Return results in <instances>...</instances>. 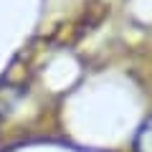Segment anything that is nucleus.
Segmentation results:
<instances>
[{
    "label": "nucleus",
    "mask_w": 152,
    "mask_h": 152,
    "mask_svg": "<svg viewBox=\"0 0 152 152\" xmlns=\"http://www.w3.org/2000/svg\"><path fill=\"white\" fill-rule=\"evenodd\" d=\"M134 152H152V117H147L134 132Z\"/></svg>",
    "instance_id": "obj_1"
}]
</instances>
